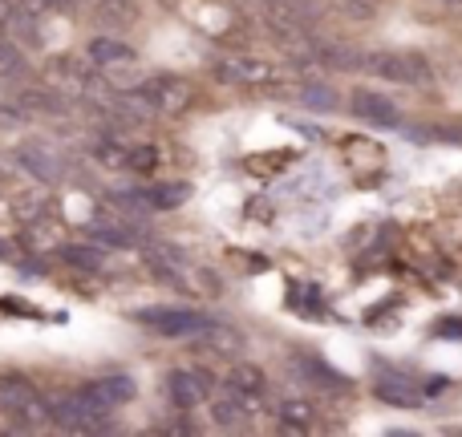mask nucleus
Wrapping results in <instances>:
<instances>
[{
    "label": "nucleus",
    "instance_id": "obj_1",
    "mask_svg": "<svg viewBox=\"0 0 462 437\" xmlns=\"http://www.w3.org/2000/svg\"><path fill=\"white\" fill-rule=\"evenodd\" d=\"M0 414H8L21 430H37V425L49 422V401L32 389V381L5 373L0 377Z\"/></svg>",
    "mask_w": 462,
    "mask_h": 437
},
{
    "label": "nucleus",
    "instance_id": "obj_2",
    "mask_svg": "<svg viewBox=\"0 0 462 437\" xmlns=\"http://www.w3.org/2000/svg\"><path fill=\"white\" fill-rule=\"evenodd\" d=\"M114 409L97 405L94 397H89L86 389L78 393H61V397L49 401V422H57L61 430H106V422H110Z\"/></svg>",
    "mask_w": 462,
    "mask_h": 437
},
{
    "label": "nucleus",
    "instance_id": "obj_3",
    "mask_svg": "<svg viewBox=\"0 0 462 437\" xmlns=\"http://www.w3.org/2000/svg\"><path fill=\"white\" fill-rule=\"evenodd\" d=\"M361 69L398 81V86H430L434 81V69L422 53H374L369 61H361Z\"/></svg>",
    "mask_w": 462,
    "mask_h": 437
},
{
    "label": "nucleus",
    "instance_id": "obj_4",
    "mask_svg": "<svg viewBox=\"0 0 462 437\" xmlns=\"http://www.w3.org/2000/svg\"><path fill=\"white\" fill-rule=\"evenodd\" d=\"M211 73H216V81H224L231 89H247V86H260V81H272V69L263 61H255V57H219V61L211 65Z\"/></svg>",
    "mask_w": 462,
    "mask_h": 437
},
{
    "label": "nucleus",
    "instance_id": "obj_5",
    "mask_svg": "<svg viewBox=\"0 0 462 437\" xmlns=\"http://www.w3.org/2000/svg\"><path fill=\"white\" fill-rule=\"evenodd\" d=\"M263 21L284 41H296L309 32V13H304L300 0H263Z\"/></svg>",
    "mask_w": 462,
    "mask_h": 437
},
{
    "label": "nucleus",
    "instance_id": "obj_6",
    "mask_svg": "<svg viewBox=\"0 0 462 437\" xmlns=\"http://www.w3.org/2000/svg\"><path fill=\"white\" fill-rule=\"evenodd\" d=\"M16 159H21V167L29 170L32 178H41V183H61V175H65L61 154H53L49 146L29 142V146H21V150H16Z\"/></svg>",
    "mask_w": 462,
    "mask_h": 437
},
{
    "label": "nucleus",
    "instance_id": "obj_7",
    "mask_svg": "<svg viewBox=\"0 0 462 437\" xmlns=\"http://www.w3.org/2000/svg\"><path fill=\"white\" fill-rule=\"evenodd\" d=\"M143 320L154 324L159 332H167V336H195L211 324L208 316H195V312H171V308H151V312H143Z\"/></svg>",
    "mask_w": 462,
    "mask_h": 437
},
{
    "label": "nucleus",
    "instance_id": "obj_8",
    "mask_svg": "<svg viewBox=\"0 0 462 437\" xmlns=\"http://www.w3.org/2000/svg\"><path fill=\"white\" fill-rule=\"evenodd\" d=\"M227 389H231V397H236L239 405H244L247 414H252V409L263 401V393H268V381H263V373H260V369H252V365H239L236 373H231Z\"/></svg>",
    "mask_w": 462,
    "mask_h": 437
},
{
    "label": "nucleus",
    "instance_id": "obj_9",
    "mask_svg": "<svg viewBox=\"0 0 462 437\" xmlns=\"http://www.w3.org/2000/svg\"><path fill=\"white\" fill-rule=\"evenodd\" d=\"M353 114L361 122H377V126H398V105L385 94H374V89H357L353 94Z\"/></svg>",
    "mask_w": 462,
    "mask_h": 437
},
{
    "label": "nucleus",
    "instance_id": "obj_10",
    "mask_svg": "<svg viewBox=\"0 0 462 437\" xmlns=\"http://www.w3.org/2000/svg\"><path fill=\"white\" fill-rule=\"evenodd\" d=\"M143 94L154 102V110L159 114H179L187 102H191V89L183 86V81H175V77H159V81H146L143 86Z\"/></svg>",
    "mask_w": 462,
    "mask_h": 437
},
{
    "label": "nucleus",
    "instance_id": "obj_11",
    "mask_svg": "<svg viewBox=\"0 0 462 437\" xmlns=\"http://www.w3.org/2000/svg\"><path fill=\"white\" fill-rule=\"evenodd\" d=\"M89 61L97 69H126V65H134V49L114 37H94L89 41Z\"/></svg>",
    "mask_w": 462,
    "mask_h": 437
},
{
    "label": "nucleus",
    "instance_id": "obj_12",
    "mask_svg": "<svg viewBox=\"0 0 462 437\" xmlns=\"http://www.w3.org/2000/svg\"><path fill=\"white\" fill-rule=\"evenodd\" d=\"M167 389H171V401H175L179 409H195L208 401V381H203L199 373H171Z\"/></svg>",
    "mask_w": 462,
    "mask_h": 437
},
{
    "label": "nucleus",
    "instance_id": "obj_13",
    "mask_svg": "<svg viewBox=\"0 0 462 437\" xmlns=\"http://www.w3.org/2000/svg\"><path fill=\"white\" fill-rule=\"evenodd\" d=\"M86 393L97 401V405L118 409V405H126V401L134 397V381H130V377H102V381L86 385Z\"/></svg>",
    "mask_w": 462,
    "mask_h": 437
},
{
    "label": "nucleus",
    "instance_id": "obj_14",
    "mask_svg": "<svg viewBox=\"0 0 462 437\" xmlns=\"http://www.w3.org/2000/svg\"><path fill=\"white\" fill-rule=\"evenodd\" d=\"M134 0H97V21L110 24V29H126V24H134Z\"/></svg>",
    "mask_w": 462,
    "mask_h": 437
},
{
    "label": "nucleus",
    "instance_id": "obj_15",
    "mask_svg": "<svg viewBox=\"0 0 462 437\" xmlns=\"http://www.w3.org/2000/svg\"><path fill=\"white\" fill-rule=\"evenodd\" d=\"M21 110L24 114H61L65 110V97L61 89H29V94H21Z\"/></svg>",
    "mask_w": 462,
    "mask_h": 437
},
{
    "label": "nucleus",
    "instance_id": "obj_16",
    "mask_svg": "<svg viewBox=\"0 0 462 437\" xmlns=\"http://www.w3.org/2000/svg\"><path fill=\"white\" fill-rule=\"evenodd\" d=\"M191 199V183H162L154 187L151 195H146V203L159 211H171V207H183V203Z\"/></svg>",
    "mask_w": 462,
    "mask_h": 437
},
{
    "label": "nucleus",
    "instance_id": "obj_17",
    "mask_svg": "<svg viewBox=\"0 0 462 437\" xmlns=\"http://www.w3.org/2000/svg\"><path fill=\"white\" fill-rule=\"evenodd\" d=\"M29 61H24V49L16 41H0V81H16L24 77Z\"/></svg>",
    "mask_w": 462,
    "mask_h": 437
},
{
    "label": "nucleus",
    "instance_id": "obj_18",
    "mask_svg": "<svg viewBox=\"0 0 462 437\" xmlns=\"http://www.w3.org/2000/svg\"><path fill=\"white\" fill-rule=\"evenodd\" d=\"M280 422L288 425V430H309L312 422H317V417H312V405L309 401H296V397H288V401H280Z\"/></svg>",
    "mask_w": 462,
    "mask_h": 437
},
{
    "label": "nucleus",
    "instance_id": "obj_19",
    "mask_svg": "<svg viewBox=\"0 0 462 437\" xmlns=\"http://www.w3.org/2000/svg\"><path fill=\"white\" fill-rule=\"evenodd\" d=\"M211 422L224 425V430H244V425H247V409L239 405L236 397H231V401H219V405L211 409Z\"/></svg>",
    "mask_w": 462,
    "mask_h": 437
},
{
    "label": "nucleus",
    "instance_id": "obj_20",
    "mask_svg": "<svg viewBox=\"0 0 462 437\" xmlns=\"http://www.w3.org/2000/svg\"><path fill=\"white\" fill-rule=\"evenodd\" d=\"M61 259L73 263V268H81V271L102 268V251H97V247H61Z\"/></svg>",
    "mask_w": 462,
    "mask_h": 437
},
{
    "label": "nucleus",
    "instance_id": "obj_21",
    "mask_svg": "<svg viewBox=\"0 0 462 437\" xmlns=\"http://www.w3.org/2000/svg\"><path fill=\"white\" fill-rule=\"evenodd\" d=\"M94 239H97V243H106V247H126V243H134V235H130L126 227H118V223H97V227H94Z\"/></svg>",
    "mask_w": 462,
    "mask_h": 437
},
{
    "label": "nucleus",
    "instance_id": "obj_22",
    "mask_svg": "<svg viewBox=\"0 0 462 437\" xmlns=\"http://www.w3.org/2000/svg\"><path fill=\"white\" fill-rule=\"evenodd\" d=\"M126 167L134 170V175H151V170L159 167V150H154V146H138V150H130Z\"/></svg>",
    "mask_w": 462,
    "mask_h": 437
},
{
    "label": "nucleus",
    "instance_id": "obj_23",
    "mask_svg": "<svg viewBox=\"0 0 462 437\" xmlns=\"http://www.w3.org/2000/svg\"><path fill=\"white\" fill-rule=\"evenodd\" d=\"M377 397H382V401H393V405H418V401H422L414 389H406V385H390V381L377 385Z\"/></svg>",
    "mask_w": 462,
    "mask_h": 437
},
{
    "label": "nucleus",
    "instance_id": "obj_24",
    "mask_svg": "<svg viewBox=\"0 0 462 437\" xmlns=\"http://www.w3.org/2000/svg\"><path fill=\"white\" fill-rule=\"evenodd\" d=\"M300 102L304 105H317V110H328V105H333V94H328L325 86H312V89H304V94H300Z\"/></svg>",
    "mask_w": 462,
    "mask_h": 437
},
{
    "label": "nucleus",
    "instance_id": "obj_25",
    "mask_svg": "<svg viewBox=\"0 0 462 437\" xmlns=\"http://www.w3.org/2000/svg\"><path fill=\"white\" fill-rule=\"evenodd\" d=\"M24 122V110L21 105H0V130H13Z\"/></svg>",
    "mask_w": 462,
    "mask_h": 437
},
{
    "label": "nucleus",
    "instance_id": "obj_26",
    "mask_svg": "<svg viewBox=\"0 0 462 437\" xmlns=\"http://www.w3.org/2000/svg\"><path fill=\"white\" fill-rule=\"evenodd\" d=\"M13 8H16V0H0V24L13 16Z\"/></svg>",
    "mask_w": 462,
    "mask_h": 437
},
{
    "label": "nucleus",
    "instance_id": "obj_27",
    "mask_svg": "<svg viewBox=\"0 0 462 437\" xmlns=\"http://www.w3.org/2000/svg\"><path fill=\"white\" fill-rule=\"evenodd\" d=\"M8 255H13V247H8L5 239H0V259H8Z\"/></svg>",
    "mask_w": 462,
    "mask_h": 437
}]
</instances>
